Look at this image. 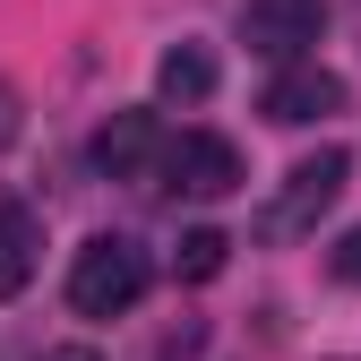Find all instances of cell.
Returning <instances> with one entry per match:
<instances>
[{"label":"cell","instance_id":"cell-12","mask_svg":"<svg viewBox=\"0 0 361 361\" xmlns=\"http://www.w3.org/2000/svg\"><path fill=\"white\" fill-rule=\"evenodd\" d=\"M43 361H95V353H86V344H52V353H43Z\"/></svg>","mask_w":361,"mask_h":361},{"label":"cell","instance_id":"cell-11","mask_svg":"<svg viewBox=\"0 0 361 361\" xmlns=\"http://www.w3.org/2000/svg\"><path fill=\"white\" fill-rule=\"evenodd\" d=\"M9 138H18V95L0 86V147H9Z\"/></svg>","mask_w":361,"mask_h":361},{"label":"cell","instance_id":"cell-3","mask_svg":"<svg viewBox=\"0 0 361 361\" xmlns=\"http://www.w3.org/2000/svg\"><path fill=\"white\" fill-rule=\"evenodd\" d=\"M155 180L180 198H233L241 190V147L215 138V129H180V138H164L155 155Z\"/></svg>","mask_w":361,"mask_h":361},{"label":"cell","instance_id":"cell-8","mask_svg":"<svg viewBox=\"0 0 361 361\" xmlns=\"http://www.w3.org/2000/svg\"><path fill=\"white\" fill-rule=\"evenodd\" d=\"M155 95L164 104H207L215 95V52L207 43H172V52L155 61Z\"/></svg>","mask_w":361,"mask_h":361},{"label":"cell","instance_id":"cell-6","mask_svg":"<svg viewBox=\"0 0 361 361\" xmlns=\"http://www.w3.org/2000/svg\"><path fill=\"white\" fill-rule=\"evenodd\" d=\"M155 155H164L155 112H112V121L95 129V172H104V180H147Z\"/></svg>","mask_w":361,"mask_h":361},{"label":"cell","instance_id":"cell-4","mask_svg":"<svg viewBox=\"0 0 361 361\" xmlns=\"http://www.w3.org/2000/svg\"><path fill=\"white\" fill-rule=\"evenodd\" d=\"M327 35V0H241V43L258 61H310Z\"/></svg>","mask_w":361,"mask_h":361},{"label":"cell","instance_id":"cell-2","mask_svg":"<svg viewBox=\"0 0 361 361\" xmlns=\"http://www.w3.org/2000/svg\"><path fill=\"white\" fill-rule=\"evenodd\" d=\"M344 180H353V155H344V147L301 155V164L284 172V190L258 207V241H301V233H319V215L344 198Z\"/></svg>","mask_w":361,"mask_h":361},{"label":"cell","instance_id":"cell-10","mask_svg":"<svg viewBox=\"0 0 361 361\" xmlns=\"http://www.w3.org/2000/svg\"><path fill=\"white\" fill-rule=\"evenodd\" d=\"M327 276H336V284H361V224H353V233L327 250Z\"/></svg>","mask_w":361,"mask_h":361},{"label":"cell","instance_id":"cell-5","mask_svg":"<svg viewBox=\"0 0 361 361\" xmlns=\"http://www.w3.org/2000/svg\"><path fill=\"white\" fill-rule=\"evenodd\" d=\"M336 104H344V78L319 69V61H284L276 78H267V95H258V112L276 129H310V121H327Z\"/></svg>","mask_w":361,"mask_h":361},{"label":"cell","instance_id":"cell-7","mask_svg":"<svg viewBox=\"0 0 361 361\" xmlns=\"http://www.w3.org/2000/svg\"><path fill=\"white\" fill-rule=\"evenodd\" d=\"M35 258H43V224H35V207H0V301H18L26 284H35Z\"/></svg>","mask_w":361,"mask_h":361},{"label":"cell","instance_id":"cell-1","mask_svg":"<svg viewBox=\"0 0 361 361\" xmlns=\"http://www.w3.org/2000/svg\"><path fill=\"white\" fill-rule=\"evenodd\" d=\"M147 250L129 241V233H95L78 258H69V310L78 319H121V310H138L147 301Z\"/></svg>","mask_w":361,"mask_h":361},{"label":"cell","instance_id":"cell-9","mask_svg":"<svg viewBox=\"0 0 361 361\" xmlns=\"http://www.w3.org/2000/svg\"><path fill=\"white\" fill-rule=\"evenodd\" d=\"M224 250H233V241H224L215 224H198V233H180V250H172V276H180V284H207V276H224Z\"/></svg>","mask_w":361,"mask_h":361}]
</instances>
